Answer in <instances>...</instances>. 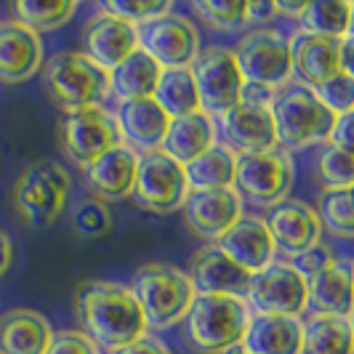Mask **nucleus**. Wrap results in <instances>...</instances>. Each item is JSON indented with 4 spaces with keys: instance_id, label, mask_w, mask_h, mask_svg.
<instances>
[{
    "instance_id": "2eb2a0df",
    "label": "nucleus",
    "mask_w": 354,
    "mask_h": 354,
    "mask_svg": "<svg viewBox=\"0 0 354 354\" xmlns=\"http://www.w3.org/2000/svg\"><path fill=\"white\" fill-rule=\"evenodd\" d=\"M274 250H280L288 259H299L301 253L312 250L322 240V227L315 208L299 197H285L283 203L272 205L264 218Z\"/></svg>"
},
{
    "instance_id": "aec40b11",
    "label": "nucleus",
    "mask_w": 354,
    "mask_h": 354,
    "mask_svg": "<svg viewBox=\"0 0 354 354\" xmlns=\"http://www.w3.org/2000/svg\"><path fill=\"white\" fill-rule=\"evenodd\" d=\"M288 46H290L293 77L306 88H317L330 77H336L338 72H344L341 70V40L309 35L299 30L293 37H288Z\"/></svg>"
},
{
    "instance_id": "cd10ccee",
    "label": "nucleus",
    "mask_w": 354,
    "mask_h": 354,
    "mask_svg": "<svg viewBox=\"0 0 354 354\" xmlns=\"http://www.w3.org/2000/svg\"><path fill=\"white\" fill-rule=\"evenodd\" d=\"M160 72L162 67L158 62L136 48L115 70H109V93L118 99V104L136 102V99H152Z\"/></svg>"
},
{
    "instance_id": "4468645a",
    "label": "nucleus",
    "mask_w": 354,
    "mask_h": 354,
    "mask_svg": "<svg viewBox=\"0 0 354 354\" xmlns=\"http://www.w3.org/2000/svg\"><path fill=\"white\" fill-rule=\"evenodd\" d=\"M213 120L216 133H221V144L234 155H253L277 147V131L269 104L240 102Z\"/></svg>"
},
{
    "instance_id": "a18cd8bd",
    "label": "nucleus",
    "mask_w": 354,
    "mask_h": 354,
    "mask_svg": "<svg viewBox=\"0 0 354 354\" xmlns=\"http://www.w3.org/2000/svg\"><path fill=\"white\" fill-rule=\"evenodd\" d=\"M11 266H14V243L6 232L0 230V277H6Z\"/></svg>"
},
{
    "instance_id": "0eeeda50",
    "label": "nucleus",
    "mask_w": 354,
    "mask_h": 354,
    "mask_svg": "<svg viewBox=\"0 0 354 354\" xmlns=\"http://www.w3.org/2000/svg\"><path fill=\"white\" fill-rule=\"evenodd\" d=\"M56 139L62 152L70 162H75L80 171L99 160L104 152L120 147V128L115 112H109L104 104L80 106L59 115L56 123Z\"/></svg>"
},
{
    "instance_id": "4c0bfd02",
    "label": "nucleus",
    "mask_w": 354,
    "mask_h": 354,
    "mask_svg": "<svg viewBox=\"0 0 354 354\" xmlns=\"http://www.w3.org/2000/svg\"><path fill=\"white\" fill-rule=\"evenodd\" d=\"M317 93V99L328 106L333 115H344L352 112L354 104V75L349 72H338L336 77H330L328 83H322L317 88H312Z\"/></svg>"
},
{
    "instance_id": "de8ad7c7",
    "label": "nucleus",
    "mask_w": 354,
    "mask_h": 354,
    "mask_svg": "<svg viewBox=\"0 0 354 354\" xmlns=\"http://www.w3.org/2000/svg\"><path fill=\"white\" fill-rule=\"evenodd\" d=\"M240 354H245V352H243V349H240Z\"/></svg>"
},
{
    "instance_id": "39448f33",
    "label": "nucleus",
    "mask_w": 354,
    "mask_h": 354,
    "mask_svg": "<svg viewBox=\"0 0 354 354\" xmlns=\"http://www.w3.org/2000/svg\"><path fill=\"white\" fill-rule=\"evenodd\" d=\"M70 189L72 178L59 162L37 160L17 176L11 189V205L30 230H48L62 218Z\"/></svg>"
},
{
    "instance_id": "20e7f679",
    "label": "nucleus",
    "mask_w": 354,
    "mask_h": 354,
    "mask_svg": "<svg viewBox=\"0 0 354 354\" xmlns=\"http://www.w3.org/2000/svg\"><path fill=\"white\" fill-rule=\"evenodd\" d=\"M128 290L139 301L147 319V328L168 330L187 317L195 301V288L187 272L174 264H144L133 272Z\"/></svg>"
},
{
    "instance_id": "c03bdc74",
    "label": "nucleus",
    "mask_w": 354,
    "mask_h": 354,
    "mask_svg": "<svg viewBox=\"0 0 354 354\" xmlns=\"http://www.w3.org/2000/svg\"><path fill=\"white\" fill-rule=\"evenodd\" d=\"M277 19V6L269 0V3H245V24H266V21H274Z\"/></svg>"
},
{
    "instance_id": "473e14b6",
    "label": "nucleus",
    "mask_w": 354,
    "mask_h": 354,
    "mask_svg": "<svg viewBox=\"0 0 354 354\" xmlns=\"http://www.w3.org/2000/svg\"><path fill=\"white\" fill-rule=\"evenodd\" d=\"M11 19H17L21 24H27L30 30H35L37 35L46 30H56L62 24H67L75 11L77 3L72 0H56V3H24V0H14L8 3Z\"/></svg>"
},
{
    "instance_id": "6ab92c4d",
    "label": "nucleus",
    "mask_w": 354,
    "mask_h": 354,
    "mask_svg": "<svg viewBox=\"0 0 354 354\" xmlns=\"http://www.w3.org/2000/svg\"><path fill=\"white\" fill-rule=\"evenodd\" d=\"M187 277L195 293L208 296H245L250 283L248 272L234 264L224 250L216 248V243H205L195 250Z\"/></svg>"
},
{
    "instance_id": "37998d69",
    "label": "nucleus",
    "mask_w": 354,
    "mask_h": 354,
    "mask_svg": "<svg viewBox=\"0 0 354 354\" xmlns=\"http://www.w3.org/2000/svg\"><path fill=\"white\" fill-rule=\"evenodd\" d=\"M112 354H174L168 349V344L165 341H160L158 336H152V333H147L142 336L139 341H133V344H128L123 349H118V352Z\"/></svg>"
},
{
    "instance_id": "2f4dec72",
    "label": "nucleus",
    "mask_w": 354,
    "mask_h": 354,
    "mask_svg": "<svg viewBox=\"0 0 354 354\" xmlns=\"http://www.w3.org/2000/svg\"><path fill=\"white\" fill-rule=\"evenodd\" d=\"M234 160L237 155L224 144H213L208 152L184 165L189 189H227L234 184Z\"/></svg>"
},
{
    "instance_id": "1a4fd4ad",
    "label": "nucleus",
    "mask_w": 354,
    "mask_h": 354,
    "mask_svg": "<svg viewBox=\"0 0 354 354\" xmlns=\"http://www.w3.org/2000/svg\"><path fill=\"white\" fill-rule=\"evenodd\" d=\"M243 299L250 315L299 319L309 306V285L293 261H272L261 272L250 274Z\"/></svg>"
},
{
    "instance_id": "f3484780",
    "label": "nucleus",
    "mask_w": 354,
    "mask_h": 354,
    "mask_svg": "<svg viewBox=\"0 0 354 354\" xmlns=\"http://www.w3.org/2000/svg\"><path fill=\"white\" fill-rule=\"evenodd\" d=\"M43 67V40L17 19L0 21V83L19 86Z\"/></svg>"
},
{
    "instance_id": "f704fd0d",
    "label": "nucleus",
    "mask_w": 354,
    "mask_h": 354,
    "mask_svg": "<svg viewBox=\"0 0 354 354\" xmlns=\"http://www.w3.org/2000/svg\"><path fill=\"white\" fill-rule=\"evenodd\" d=\"M75 232L86 240H99V237H106L112 227H115V216H112V208L109 203L99 200V197H86L83 203H77L75 208Z\"/></svg>"
},
{
    "instance_id": "b1692460",
    "label": "nucleus",
    "mask_w": 354,
    "mask_h": 354,
    "mask_svg": "<svg viewBox=\"0 0 354 354\" xmlns=\"http://www.w3.org/2000/svg\"><path fill=\"white\" fill-rule=\"evenodd\" d=\"M51 322L35 309H8L0 315V354H46Z\"/></svg>"
},
{
    "instance_id": "79ce46f5",
    "label": "nucleus",
    "mask_w": 354,
    "mask_h": 354,
    "mask_svg": "<svg viewBox=\"0 0 354 354\" xmlns=\"http://www.w3.org/2000/svg\"><path fill=\"white\" fill-rule=\"evenodd\" d=\"M328 147L333 149H341V152H352L354 147V120L352 112H344V115H336V123L328 133Z\"/></svg>"
},
{
    "instance_id": "ea45409f",
    "label": "nucleus",
    "mask_w": 354,
    "mask_h": 354,
    "mask_svg": "<svg viewBox=\"0 0 354 354\" xmlns=\"http://www.w3.org/2000/svg\"><path fill=\"white\" fill-rule=\"evenodd\" d=\"M46 354H102V349L83 330H59Z\"/></svg>"
},
{
    "instance_id": "9d476101",
    "label": "nucleus",
    "mask_w": 354,
    "mask_h": 354,
    "mask_svg": "<svg viewBox=\"0 0 354 354\" xmlns=\"http://www.w3.org/2000/svg\"><path fill=\"white\" fill-rule=\"evenodd\" d=\"M234 59L243 72V80L269 93H274L285 83L293 80L288 37L274 27H261L240 37L234 48Z\"/></svg>"
},
{
    "instance_id": "a878e982",
    "label": "nucleus",
    "mask_w": 354,
    "mask_h": 354,
    "mask_svg": "<svg viewBox=\"0 0 354 354\" xmlns=\"http://www.w3.org/2000/svg\"><path fill=\"white\" fill-rule=\"evenodd\" d=\"M245 354H301L304 322L296 317H261L253 315L245 341Z\"/></svg>"
},
{
    "instance_id": "9b49d317",
    "label": "nucleus",
    "mask_w": 354,
    "mask_h": 354,
    "mask_svg": "<svg viewBox=\"0 0 354 354\" xmlns=\"http://www.w3.org/2000/svg\"><path fill=\"white\" fill-rule=\"evenodd\" d=\"M187 195H189V184H187V174L181 162L168 158L162 149L139 155L131 197L144 211L155 213V216L176 213L181 211Z\"/></svg>"
},
{
    "instance_id": "72a5a7b5",
    "label": "nucleus",
    "mask_w": 354,
    "mask_h": 354,
    "mask_svg": "<svg viewBox=\"0 0 354 354\" xmlns=\"http://www.w3.org/2000/svg\"><path fill=\"white\" fill-rule=\"evenodd\" d=\"M319 227L336 234L341 240H352L354 213H352V189H322L315 208Z\"/></svg>"
},
{
    "instance_id": "a19ab883",
    "label": "nucleus",
    "mask_w": 354,
    "mask_h": 354,
    "mask_svg": "<svg viewBox=\"0 0 354 354\" xmlns=\"http://www.w3.org/2000/svg\"><path fill=\"white\" fill-rule=\"evenodd\" d=\"M336 261V256H333V250L328 248L325 243H319V245H315L312 250H306V253H301L299 259H296V269L301 272L304 277H312V274H317L319 269H325L328 264H333Z\"/></svg>"
},
{
    "instance_id": "f257e3e1",
    "label": "nucleus",
    "mask_w": 354,
    "mask_h": 354,
    "mask_svg": "<svg viewBox=\"0 0 354 354\" xmlns=\"http://www.w3.org/2000/svg\"><path fill=\"white\" fill-rule=\"evenodd\" d=\"M83 333L106 352H118L147 336V319L128 285L112 280H88L75 296Z\"/></svg>"
},
{
    "instance_id": "7c9ffc66",
    "label": "nucleus",
    "mask_w": 354,
    "mask_h": 354,
    "mask_svg": "<svg viewBox=\"0 0 354 354\" xmlns=\"http://www.w3.org/2000/svg\"><path fill=\"white\" fill-rule=\"evenodd\" d=\"M152 99L162 106V112L174 120V118H184L200 109V96H197V86L192 70L189 67H176V70H162L160 80L155 86Z\"/></svg>"
},
{
    "instance_id": "412c9836",
    "label": "nucleus",
    "mask_w": 354,
    "mask_h": 354,
    "mask_svg": "<svg viewBox=\"0 0 354 354\" xmlns=\"http://www.w3.org/2000/svg\"><path fill=\"white\" fill-rule=\"evenodd\" d=\"M216 248L224 250L232 261L243 266L248 274H256L264 266H269L274 261V253H277L264 218L245 216V213L234 221L232 230H227L216 240Z\"/></svg>"
},
{
    "instance_id": "ddd939ff",
    "label": "nucleus",
    "mask_w": 354,
    "mask_h": 354,
    "mask_svg": "<svg viewBox=\"0 0 354 354\" xmlns=\"http://www.w3.org/2000/svg\"><path fill=\"white\" fill-rule=\"evenodd\" d=\"M136 32H139V51L155 59L162 70L192 67L200 53V32L195 21L174 11L139 24Z\"/></svg>"
},
{
    "instance_id": "6e6552de",
    "label": "nucleus",
    "mask_w": 354,
    "mask_h": 354,
    "mask_svg": "<svg viewBox=\"0 0 354 354\" xmlns=\"http://www.w3.org/2000/svg\"><path fill=\"white\" fill-rule=\"evenodd\" d=\"M296 181V165L290 152L280 147L266 149V152H253V155H237L234 160V192L250 200L253 205L272 208L290 197Z\"/></svg>"
},
{
    "instance_id": "f8f14e48",
    "label": "nucleus",
    "mask_w": 354,
    "mask_h": 354,
    "mask_svg": "<svg viewBox=\"0 0 354 354\" xmlns=\"http://www.w3.org/2000/svg\"><path fill=\"white\" fill-rule=\"evenodd\" d=\"M189 70L195 77L203 112H208L211 118H218L234 104H240L245 80H243V72L237 67V59H234L232 48L208 46L205 51L197 53Z\"/></svg>"
},
{
    "instance_id": "5701e85b",
    "label": "nucleus",
    "mask_w": 354,
    "mask_h": 354,
    "mask_svg": "<svg viewBox=\"0 0 354 354\" xmlns=\"http://www.w3.org/2000/svg\"><path fill=\"white\" fill-rule=\"evenodd\" d=\"M136 165H139V155L128 149L125 144L93 160L91 165L83 168V178L91 189V197H99L104 203L131 197L133 181H136Z\"/></svg>"
},
{
    "instance_id": "e433bc0d",
    "label": "nucleus",
    "mask_w": 354,
    "mask_h": 354,
    "mask_svg": "<svg viewBox=\"0 0 354 354\" xmlns=\"http://www.w3.org/2000/svg\"><path fill=\"white\" fill-rule=\"evenodd\" d=\"M192 8H195L197 17L205 19L213 30H221V32H232V30L245 24V3H203V0H195Z\"/></svg>"
},
{
    "instance_id": "bb28decb",
    "label": "nucleus",
    "mask_w": 354,
    "mask_h": 354,
    "mask_svg": "<svg viewBox=\"0 0 354 354\" xmlns=\"http://www.w3.org/2000/svg\"><path fill=\"white\" fill-rule=\"evenodd\" d=\"M309 304L322 315L352 317V261L336 259L333 264L306 277Z\"/></svg>"
},
{
    "instance_id": "7ed1b4c3",
    "label": "nucleus",
    "mask_w": 354,
    "mask_h": 354,
    "mask_svg": "<svg viewBox=\"0 0 354 354\" xmlns=\"http://www.w3.org/2000/svg\"><path fill=\"white\" fill-rule=\"evenodd\" d=\"M269 112L277 131V147L285 152L322 144L336 123V115L319 102L317 93L296 80L269 96Z\"/></svg>"
},
{
    "instance_id": "c85d7f7f",
    "label": "nucleus",
    "mask_w": 354,
    "mask_h": 354,
    "mask_svg": "<svg viewBox=\"0 0 354 354\" xmlns=\"http://www.w3.org/2000/svg\"><path fill=\"white\" fill-rule=\"evenodd\" d=\"M301 354H354L352 317L315 312L304 322Z\"/></svg>"
},
{
    "instance_id": "393cba45",
    "label": "nucleus",
    "mask_w": 354,
    "mask_h": 354,
    "mask_svg": "<svg viewBox=\"0 0 354 354\" xmlns=\"http://www.w3.org/2000/svg\"><path fill=\"white\" fill-rule=\"evenodd\" d=\"M216 120H213L208 112L197 109L192 115H184V118H174L168 125V133L162 139V152L168 158H174L176 162L187 165L195 158H200L203 152H208L213 144H216Z\"/></svg>"
},
{
    "instance_id": "dca6fc26",
    "label": "nucleus",
    "mask_w": 354,
    "mask_h": 354,
    "mask_svg": "<svg viewBox=\"0 0 354 354\" xmlns=\"http://www.w3.org/2000/svg\"><path fill=\"white\" fill-rule=\"evenodd\" d=\"M181 211H184L187 230L200 240L216 243L243 216V197L234 192V187H227V189H189Z\"/></svg>"
},
{
    "instance_id": "58836bf2",
    "label": "nucleus",
    "mask_w": 354,
    "mask_h": 354,
    "mask_svg": "<svg viewBox=\"0 0 354 354\" xmlns=\"http://www.w3.org/2000/svg\"><path fill=\"white\" fill-rule=\"evenodd\" d=\"M171 8H174V6H171L168 0H158V3H128V0H120V3H102V6H99V11H106V14H112V17L125 19V21L136 24V27L144 24V21H149V19L168 14Z\"/></svg>"
},
{
    "instance_id": "c9c22d12",
    "label": "nucleus",
    "mask_w": 354,
    "mask_h": 354,
    "mask_svg": "<svg viewBox=\"0 0 354 354\" xmlns=\"http://www.w3.org/2000/svg\"><path fill=\"white\" fill-rule=\"evenodd\" d=\"M317 178L325 189H352L354 158L352 152H341L325 147L317 155Z\"/></svg>"
},
{
    "instance_id": "4be33fe9",
    "label": "nucleus",
    "mask_w": 354,
    "mask_h": 354,
    "mask_svg": "<svg viewBox=\"0 0 354 354\" xmlns=\"http://www.w3.org/2000/svg\"><path fill=\"white\" fill-rule=\"evenodd\" d=\"M120 139L128 149L136 155H147L162 147V139L168 133L171 118L162 112V106L155 99H136V102H123L115 112Z\"/></svg>"
},
{
    "instance_id": "423d86ee",
    "label": "nucleus",
    "mask_w": 354,
    "mask_h": 354,
    "mask_svg": "<svg viewBox=\"0 0 354 354\" xmlns=\"http://www.w3.org/2000/svg\"><path fill=\"white\" fill-rule=\"evenodd\" d=\"M43 88L62 112L102 104L109 96V70L93 64L86 53L62 51L43 62Z\"/></svg>"
},
{
    "instance_id": "f03ea898",
    "label": "nucleus",
    "mask_w": 354,
    "mask_h": 354,
    "mask_svg": "<svg viewBox=\"0 0 354 354\" xmlns=\"http://www.w3.org/2000/svg\"><path fill=\"white\" fill-rule=\"evenodd\" d=\"M184 319L189 346L197 354H232L243 346L253 315L243 296L197 293Z\"/></svg>"
},
{
    "instance_id": "a211bd4d",
    "label": "nucleus",
    "mask_w": 354,
    "mask_h": 354,
    "mask_svg": "<svg viewBox=\"0 0 354 354\" xmlns=\"http://www.w3.org/2000/svg\"><path fill=\"white\" fill-rule=\"evenodd\" d=\"M83 48L93 64L115 70L123 59L139 48V32L136 24L118 19L106 11H99L96 17H91L83 27Z\"/></svg>"
},
{
    "instance_id": "c756f323",
    "label": "nucleus",
    "mask_w": 354,
    "mask_h": 354,
    "mask_svg": "<svg viewBox=\"0 0 354 354\" xmlns=\"http://www.w3.org/2000/svg\"><path fill=\"white\" fill-rule=\"evenodd\" d=\"M352 14L354 6L349 0H317V3H306V8L296 21L301 24V32L344 40L352 37Z\"/></svg>"
},
{
    "instance_id": "49530a36",
    "label": "nucleus",
    "mask_w": 354,
    "mask_h": 354,
    "mask_svg": "<svg viewBox=\"0 0 354 354\" xmlns=\"http://www.w3.org/2000/svg\"><path fill=\"white\" fill-rule=\"evenodd\" d=\"M274 6H277V17H280V14H285V17H293V19L301 17V11L306 8V3H285V0L274 3Z\"/></svg>"
}]
</instances>
